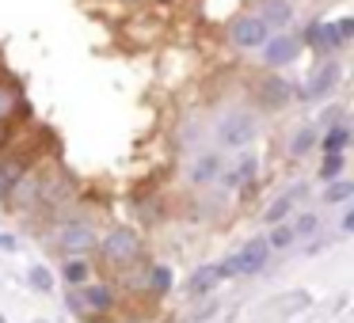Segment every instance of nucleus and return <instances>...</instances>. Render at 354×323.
<instances>
[{"label": "nucleus", "instance_id": "obj_21", "mask_svg": "<svg viewBox=\"0 0 354 323\" xmlns=\"http://www.w3.org/2000/svg\"><path fill=\"white\" fill-rule=\"evenodd\" d=\"M313 145H316V126H301V130L290 137V153L293 156H305Z\"/></svg>", "mask_w": 354, "mask_h": 323}, {"label": "nucleus", "instance_id": "obj_31", "mask_svg": "<svg viewBox=\"0 0 354 323\" xmlns=\"http://www.w3.org/2000/svg\"><path fill=\"white\" fill-rule=\"evenodd\" d=\"M130 4H138V0H130Z\"/></svg>", "mask_w": 354, "mask_h": 323}, {"label": "nucleus", "instance_id": "obj_6", "mask_svg": "<svg viewBox=\"0 0 354 323\" xmlns=\"http://www.w3.org/2000/svg\"><path fill=\"white\" fill-rule=\"evenodd\" d=\"M229 39L236 42L240 50H255V46H263V42L270 39V27L263 23L259 16H240V19H232Z\"/></svg>", "mask_w": 354, "mask_h": 323}, {"label": "nucleus", "instance_id": "obj_26", "mask_svg": "<svg viewBox=\"0 0 354 323\" xmlns=\"http://www.w3.org/2000/svg\"><path fill=\"white\" fill-rule=\"evenodd\" d=\"M316 221H320V217H316V213H301V217H297V221H293V224H290V228H293V239H301V236H308V232H313V228H316Z\"/></svg>", "mask_w": 354, "mask_h": 323}, {"label": "nucleus", "instance_id": "obj_28", "mask_svg": "<svg viewBox=\"0 0 354 323\" xmlns=\"http://www.w3.org/2000/svg\"><path fill=\"white\" fill-rule=\"evenodd\" d=\"M335 39H339V46H343V42H351L354 39V23H351V19H339V23H335Z\"/></svg>", "mask_w": 354, "mask_h": 323}, {"label": "nucleus", "instance_id": "obj_12", "mask_svg": "<svg viewBox=\"0 0 354 323\" xmlns=\"http://www.w3.org/2000/svg\"><path fill=\"white\" fill-rule=\"evenodd\" d=\"M305 42L316 50V54H331V50L339 46V39H335V27H331V23H308V31H305Z\"/></svg>", "mask_w": 354, "mask_h": 323}, {"label": "nucleus", "instance_id": "obj_14", "mask_svg": "<svg viewBox=\"0 0 354 323\" xmlns=\"http://www.w3.org/2000/svg\"><path fill=\"white\" fill-rule=\"evenodd\" d=\"M255 16H259L267 27H286L290 16H293V8H290V0H263Z\"/></svg>", "mask_w": 354, "mask_h": 323}, {"label": "nucleus", "instance_id": "obj_22", "mask_svg": "<svg viewBox=\"0 0 354 323\" xmlns=\"http://www.w3.org/2000/svg\"><path fill=\"white\" fill-rule=\"evenodd\" d=\"M331 183H335V186H328V190H324V202H328V206H339V202H346L354 194L351 179H331Z\"/></svg>", "mask_w": 354, "mask_h": 323}, {"label": "nucleus", "instance_id": "obj_29", "mask_svg": "<svg viewBox=\"0 0 354 323\" xmlns=\"http://www.w3.org/2000/svg\"><path fill=\"white\" fill-rule=\"evenodd\" d=\"M0 251H19V239L8 236V232H0Z\"/></svg>", "mask_w": 354, "mask_h": 323}, {"label": "nucleus", "instance_id": "obj_18", "mask_svg": "<svg viewBox=\"0 0 354 323\" xmlns=\"http://www.w3.org/2000/svg\"><path fill=\"white\" fill-rule=\"evenodd\" d=\"M168 289H171V270L168 266H149V274H145V293L149 297H164Z\"/></svg>", "mask_w": 354, "mask_h": 323}, {"label": "nucleus", "instance_id": "obj_25", "mask_svg": "<svg viewBox=\"0 0 354 323\" xmlns=\"http://www.w3.org/2000/svg\"><path fill=\"white\" fill-rule=\"evenodd\" d=\"M31 285L39 293H50V289H54V274H50L46 266H31Z\"/></svg>", "mask_w": 354, "mask_h": 323}, {"label": "nucleus", "instance_id": "obj_11", "mask_svg": "<svg viewBox=\"0 0 354 323\" xmlns=\"http://www.w3.org/2000/svg\"><path fill=\"white\" fill-rule=\"evenodd\" d=\"M217 282H225V266H221V262H214V266H202V270H194V277L187 282V293H191V297H202V293H209Z\"/></svg>", "mask_w": 354, "mask_h": 323}, {"label": "nucleus", "instance_id": "obj_10", "mask_svg": "<svg viewBox=\"0 0 354 323\" xmlns=\"http://www.w3.org/2000/svg\"><path fill=\"white\" fill-rule=\"evenodd\" d=\"M305 198V186H293V190H286L282 198H274L267 206V213H263V221L267 224H278V221H286V217L293 213V206H297V202Z\"/></svg>", "mask_w": 354, "mask_h": 323}, {"label": "nucleus", "instance_id": "obj_7", "mask_svg": "<svg viewBox=\"0 0 354 323\" xmlns=\"http://www.w3.org/2000/svg\"><path fill=\"white\" fill-rule=\"evenodd\" d=\"M217 137H221V145H229V148H244L248 141L255 137L252 115H232V118H225L221 130H217Z\"/></svg>", "mask_w": 354, "mask_h": 323}, {"label": "nucleus", "instance_id": "obj_15", "mask_svg": "<svg viewBox=\"0 0 354 323\" xmlns=\"http://www.w3.org/2000/svg\"><path fill=\"white\" fill-rule=\"evenodd\" d=\"M255 168H259V164H255V156H240V160L221 175V183L229 186V190H232V186H244V183H252V179H255Z\"/></svg>", "mask_w": 354, "mask_h": 323}, {"label": "nucleus", "instance_id": "obj_3", "mask_svg": "<svg viewBox=\"0 0 354 323\" xmlns=\"http://www.w3.org/2000/svg\"><path fill=\"white\" fill-rule=\"evenodd\" d=\"M115 304H118L115 289H111V285H100V282L73 285V293H69V308L80 320H103V315L115 312Z\"/></svg>", "mask_w": 354, "mask_h": 323}, {"label": "nucleus", "instance_id": "obj_30", "mask_svg": "<svg viewBox=\"0 0 354 323\" xmlns=\"http://www.w3.org/2000/svg\"><path fill=\"white\" fill-rule=\"evenodd\" d=\"M0 323H4V315H0Z\"/></svg>", "mask_w": 354, "mask_h": 323}, {"label": "nucleus", "instance_id": "obj_16", "mask_svg": "<svg viewBox=\"0 0 354 323\" xmlns=\"http://www.w3.org/2000/svg\"><path fill=\"white\" fill-rule=\"evenodd\" d=\"M290 92H293V88L286 84V80L267 77V80H263V88H259V99H263V107H282V103L290 99Z\"/></svg>", "mask_w": 354, "mask_h": 323}, {"label": "nucleus", "instance_id": "obj_20", "mask_svg": "<svg viewBox=\"0 0 354 323\" xmlns=\"http://www.w3.org/2000/svg\"><path fill=\"white\" fill-rule=\"evenodd\" d=\"M88 274H92V270H88L84 255H69V259H65V266H62V277H65L69 285H84V282H88Z\"/></svg>", "mask_w": 354, "mask_h": 323}, {"label": "nucleus", "instance_id": "obj_4", "mask_svg": "<svg viewBox=\"0 0 354 323\" xmlns=\"http://www.w3.org/2000/svg\"><path fill=\"white\" fill-rule=\"evenodd\" d=\"M39 160H42V148H19V153H8V148H4V153H0V202H4V194H8Z\"/></svg>", "mask_w": 354, "mask_h": 323}, {"label": "nucleus", "instance_id": "obj_24", "mask_svg": "<svg viewBox=\"0 0 354 323\" xmlns=\"http://www.w3.org/2000/svg\"><path fill=\"white\" fill-rule=\"evenodd\" d=\"M343 164H346V156L343 153H324V164H320V179H339L343 175Z\"/></svg>", "mask_w": 354, "mask_h": 323}, {"label": "nucleus", "instance_id": "obj_1", "mask_svg": "<svg viewBox=\"0 0 354 323\" xmlns=\"http://www.w3.org/2000/svg\"><path fill=\"white\" fill-rule=\"evenodd\" d=\"M95 251H100V259H103V266H107V270L138 266V259H141V236L130 228V224H118V228H111L103 239H95Z\"/></svg>", "mask_w": 354, "mask_h": 323}, {"label": "nucleus", "instance_id": "obj_8", "mask_svg": "<svg viewBox=\"0 0 354 323\" xmlns=\"http://www.w3.org/2000/svg\"><path fill=\"white\" fill-rule=\"evenodd\" d=\"M339 80V65L335 61H324L313 69V77L305 80V88H301V99H320V95H328L331 88H335Z\"/></svg>", "mask_w": 354, "mask_h": 323}, {"label": "nucleus", "instance_id": "obj_13", "mask_svg": "<svg viewBox=\"0 0 354 323\" xmlns=\"http://www.w3.org/2000/svg\"><path fill=\"white\" fill-rule=\"evenodd\" d=\"M19 107H24L19 84H16L12 77H0V118H16Z\"/></svg>", "mask_w": 354, "mask_h": 323}, {"label": "nucleus", "instance_id": "obj_27", "mask_svg": "<svg viewBox=\"0 0 354 323\" xmlns=\"http://www.w3.org/2000/svg\"><path fill=\"white\" fill-rule=\"evenodd\" d=\"M16 118H0V153H4V148L12 145V141H16Z\"/></svg>", "mask_w": 354, "mask_h": 323}, {"label": "nucleus", "instance_id": "obj_17", "mask_svg": "<svg viewBox=\"0 0 354 323\" xmlns=\"http://www.w3.org/2000/svg\"><path fill=\"white\" fill-rule=\"evenodd\" d=\"M221 171V156L217 153H206V156H198L194 160V168H191V183L194 186H202V183H209V179Z\"/></svg>", "mask_w": 354, "mask_h": 323}, {"label": "nucleus", "instance_id": "obj_2", "mask_svg": "<svg viewBox=\"0 0 354 323\" xmlns=\"http://www.w3.org/2000/svg\"><path fill=\"white\" fill-rule=\"evenodd\" d=\"M95 228L92 221H80V217H65L62 224H54V228L46 232V247H54V251H62L65 259L69 255H88L95 251Z\"/></svg>", "mask_w": 354, "mask_h": 323}, {"label": "nucleus", "instance_id": "obj_23", "mask_svg": "<svg viewBox=\"0 0 354 323\" xmlns=\"http://www.w3.org/2000/svg\"><path fill=\"white\" fill-rule=\"evenodd\" d=\"M290 244H297V239H293V228L286 221H278L274 232L267 236V247H270V251H282V247H290Z\"/></svg>", "mask_w": 354, "mask_h": 323}, {"label": "nucleus", "instance_id": "obj_19", "mask_svg": "<svg viewBox=\"0 0 354 323\" xmlns=\"http://www.w3.org/2000/svg\"><path fill=\"white\" fill-rule=\"evenodd\" d=\"M346 141H351V130H346V122H331L328 133H324V141H320V148H324V153H343Z\"/></svg>", "mask_w": 354, "mask_h": 323}, {"label": "nucleus", "instance_id": "obj_9", "mask_svg": "<svg viewBox=\"0 0 354 323\" xmlns=\"http://www.w3.org/2000/svg\"><path fill=\"white\" fill-rule=\"evenodd\" d=\"M301 50V42L293 39V35H278V39H267L263 42V65H270V69H278V65L293 61Z\"/></svg>", "mask_w": 354, "mask_h": 323}, {"label": "nucleus", "instance_id": "obj_5", "mask_svg": "<svg viewBox=\"0 0 354 323\" xmlns=\"http://www.w3.org/2000/svg\"><path fill=\"white\" fill-rule=\"evenodd\" d=\"M267 259H270V247H267V239H252V244H244L236 255H229V259L221 262L225 266V277H248V274H259L263 266H267Z\"/></svg>", "mask_w": 354, "mask_h": 323}]
</instances>
